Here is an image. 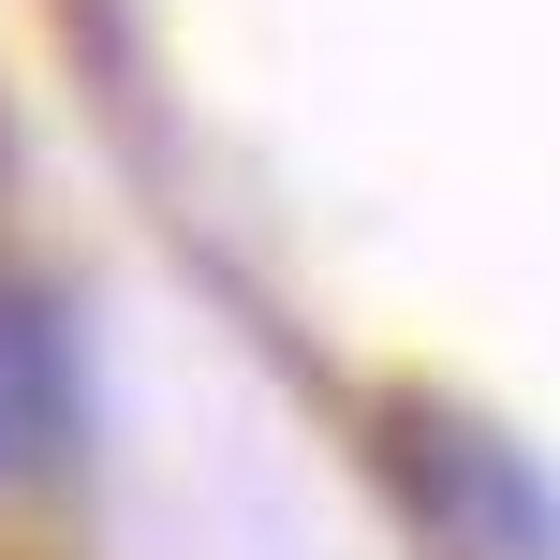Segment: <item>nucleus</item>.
I'll list each match as a JSON object with an SVG mask.
<instances>
[{"mask_svg": "<svg viewBox=\"0 0 560 560\" xmlns=\"http://www.w3.org/2000/svg\"><path fill=\"white\" fill-rule=\"evenodd\" d=\"M384 472L413 487V516L457 560H560V487L532 443H502L487 413H443V398H398L384 413Z\"/></svg>", "mask_w": 560, "mask_h": 560, "instance_id": "1", "label": "nucleus"}, {"mask_svg": "<svg viewBox=\"0 0 560 560\" xmlns=\"http://www.w3.org/2000/svg\"><path fill=\"white\" fill-rule=\"evenodd\" d=\"M74 428H89L74 325H59V295H45V280H0V502L74 472Z\"/></svg>", "mask_w": 560, "mask_h": 560, "instance_id": "2", "label": "nucleus"}]
</instances>
